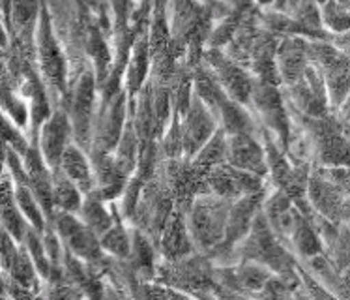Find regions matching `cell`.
<instances>
[{"label":"cell","instance_id":"52a82bcc","mask_svg":"<svg viewBox=\"0 0 350 300\" xmlns=\"http://www.w3.org/2000/svg\"><path fill=\"white\" fill-rule=\"evenodd\" d=\"M328 177L332 179V182H336L337 186L350 195V167L345 165L341 169H329Z\"/></svg>","mask_w":350,"mask_h":300},{"label":"cell","instance_id":"7a4b0ae2","mask_svg":"<svg viewBox=\"0 0 350 300\" xmlns=\"http://www.w3.org/2000/svg\"><path fill=\"white\" fill-rule=\"evenodd\" d=\"M311 199L322 214H326L328 218H337V216L343 214V193L336 182H324L322 179H313Z\"/></svg>","mask_w":350,"mask_h":300},{"label":"cell","instance_id":"9c48e42d","mask_svg":"<svg viewBox=\"0 0 350 300\" xmlns=\"http://www.w3.org/2000/svg\"><path fill=\"white\" fill-rule=\"evenodd\" d=\"M118 238H120L122 250H120V248H116V246L113 242H105V244H107L109 250H113V251L116 250V253H120V255H124V253H128V238H126V236H124V235H120V233H109V235H107V240H118ZM116 244H118V242H116Z\"/></svg>","mask_w":350,"mask_h":300},{"label":"cell","instance_id":"ba28073f","mask_svg":"<svg viewBox=\"0 0 350 300\" xmlns=\"http://www.w3.org/2000/svg\"><path fill=\"white\" fill-rule=\"evenodd\" d=\"M88 210H90V212H86V218H88V223H90L92 227H98V225H105V227H109L107 214H105V210H103L98 203H90V205H88ZM90 225H88V227H90Z\"/></svg>","mask_w":350,"mask_h":300},{"label":"cell","instance_id":"6da1fadb","mask_svg":"<svg viewBox=\"0 0 350 300\" xmlns=\"http://www.w3.org/2000/svg\"><path fill=\"white\" fill-rule=\"evenodd\" d=\"M225 220L219 214V208L212 207L208 203H202L193 212V231L199 236L200 242L214 244L217 242L225 233Z\"/></svg>","mask_w":350,"mask_h":300},{"label":"cell","instance_id":"277c9868","mask_svg":"<svg viewBox=\"0 0 350 300\" xmlns=\"http://www.w3.org/2000/svg\"><path fill=\"white\" fill-rule=\"evenodd\" d=\"M62 167H64L66 175L77 182L79 186H88V179H90V169L86 165L85 158L81 156V152L77 149H68L62 154Z\"/></svg>","mask_w":350,"mask_h":300},{"label":"cell","instance_id":"5b68a950","mask_svg":"<svg viewBox=\"0 0 350 300\" xmlns=\"http://www.w3.org/2000/svg\"><path fill=\"white\" fill-rule=\"evenodd\" d=\"M62 139H64V128L60 126V122H51L47 128L43 129V152L51 164H55L62 156Z\"/></svg>","mask_w":350,"mask_h":300},{"label":"cell","instance_id":"8992f818","mask_svg":"<svg viewBox=\"0 0 350 300\" xmlns=\"http://www.w3.org/2000/svg\"><path fill=\"white\" fill-rule=\"evenodd\" d=\"M17 199H19V207L23 208V212L29 216L32 222L36 223V227H42V225H40V223H42V212L38 210L36 201L32 199V193H30L27 188H21V190L17 192Z\"/></svg>","mask_w":350,"mask_h":300},{"label":"cell","instance_id":"3957f363","mask_svg":"<svg viewBox=\"0 0 350 300\" xmlns=\"http://www.w3.org/2000/svg\"><path fill=\"white\" fill-rule=\"evenodd\" d=\"M230 158H232V164L240 169H253V171L265 169L262 167V154L250 139H238L230 147Z\"/></svg>","mask_w":350,"mask_h":300}]
</instances>
